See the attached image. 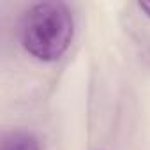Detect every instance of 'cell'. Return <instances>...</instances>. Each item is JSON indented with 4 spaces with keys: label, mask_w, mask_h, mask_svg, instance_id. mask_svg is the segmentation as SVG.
<instances>
[{
    "label": "cell",
    "mask_w": 150,
    "mask_h": 150,
    "mask_svg": "<svg viewBox=\"0 0 150 150\" xmlns=\"http://www.w3.org/2000/svg\"><path fill=\"white\" fill-rule=\"evenodd\" d=\"M138 7L146 18H150V2H138Z\"/></svg>",
    "instance_id": "obj_3"
},
{
    "label": "cell",
    "mask_w": 150,
    "mask_h": 150,
    "mask_svg": "<svg viewBox=\"0 0 150 150\" xmlns=\"http://www.w3.org/2000/svg\"><path fill=\"white\" fill-rule=\"evenodd\" d=\"M0 150H41V148H39V141L34 134L23 132V131H14V132H9L4 136Z\"/></svg>",
    "instance_id": "obj_2"
},
{
    "label": "cell",
    "mask_w": 150,
    "mask_h": 150,
    "mask_svg": "<svg viewBox=\"0 0 150 150\" xmlns=\"http://www.w3.org/2000/svg\"><path fill=\"white\" fill-rule=\"evenodd\" d=\"M74 35V20L62 2L34 4L20 25V41L27 53L41 62L58 60Z\"/></svg>",
    "instance_id": "obj_1"
}]
</instances>
